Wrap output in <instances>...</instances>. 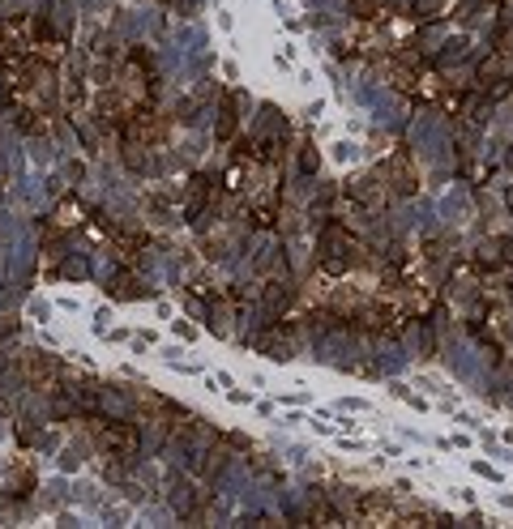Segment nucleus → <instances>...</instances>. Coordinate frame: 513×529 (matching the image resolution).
<instances>
[{"label": "nucleus", "mask_w": 513, "mask_h": 529, "mask_svg": "<svg viewBox=\"0 0 513 529\" xmlns=\"http://www.w3.org/2000/svg\"><path fill=\"white\" fill-rule=\"evenodd\" d=\"M235 107H240V94L231 90L227 98H223V107H218V120H214V133H218V141H227V137H235Z\"/></svg>", "instance_id": "nucleus-1"}, {"label": "nucleus", "mask_w": 513, "mask_h": 529, "mask_svg": "<svg viewBox=\"0 0 513 529\" xmlns=\"http://www.w3.org/2000/svg\"><path fill=\"white\" fill-rule=\"evenodd\" d=\"M257 346H261V350H270L274 359H291V346H287V337H282L278 324H270L265 333H257Z\"/></svg>", "instance_id": "nucleus-2"}, {"label": "nucleus", "mask_w": 513, "mask_h": 529, "mask_svg": "<svg viewBox=\"0 0 513 529\" xmlns=\"http://www.w3.org/2000/svg\"><path fill=\"white\" fill-rule=\"evenodd\" d=\"M111 295L116 299H141V290H137V282L129 278V273H116L111 278Z\"/></svg>", "instance_id": "nucleus-3"}, {"label": "nucleus", "mask_w": 513, "mask_h": 529, "mask_svg": "<svg viewBox=\"0 0 513 529\" xmlns=\"http://www.w3.org/2000/svg\"><path fill=\"white\" fill-rule=\"evenodd\" d=\"M287 299H291V286H282V282H270V286H265V304H270V312H282Z\"/></svg>", "instance_id": "nucleus-4"}, {"label": "nucleus", "mask_w": 513, "mask_h": 529, "mask_svg": "<svg viewBox=\"0 0 513 529\" xmlns=\"http://www.w3.org/2000/svg\"><path fill=\"white\" fill-rule=\"evenodd\" d=\"M351 192H355V201H368V205H381V188H377V180H359Z\"/></svg>", "instance_id": "nucleus-5"}, {"label": "nucleus", "mask_w": 513, "mask_h": 529, "mask_svg": "<svg viewBox=\"0 0 513 529\" xmlns=\"http://www.w3.org/2000/svg\"><path fill=\"white\" fill-rule=\"evenodd\" d=\"M316 167H321L316 149H312V145H304V149H300V171H304V175H316Z\"/></svg>", "instance_id": "nucleus-6"}, {"label": "nucleus", "mask_w": 513, "mask_h": 529, "mask_svg": "<svg viewBox=\"0 0 513 529\" xmlns=\"http://www.w3.org/2000/svg\"><path fill=\"white\" fill-rule=\"evenodd\" d=\"M436 9H441V0H415V13H420V17H428Z\"/></svg>", "instance_id": "nucleus-7"}, {"label": "nucleus", "mask_w": 513, "mask_h": 529, "mask_svg": "<svg viewBox=\"0 0 513 529\" xmlns=\"http://www.w3.org/2000/svg\"><path fill=\"white\" fill-rule=\"evenodd\" d=\"M505 205H509V210H513V184H509V192H505Z\"/></svg>", "instance_id": "nucleus-8"}]
</instances>
